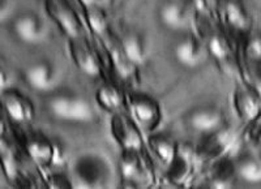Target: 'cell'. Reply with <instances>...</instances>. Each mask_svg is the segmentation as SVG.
I'll return each mask as SVG.
<instances>
[{"mask_svg":"<svg viewBox=\"0 0 261 189\" xmlns=\"http://www.w3.org/2000/svg\"><path fill=\"white\" fill-rule=\"evenodd\" d=\"M119 172L123 180L136 183L144 174V163L137 150H123L119 162Z\"/></svg>","mask_w":261,"mask_h":189,"instance_id":"17","label":"cell"},{"mask_svg":"<svg viewBox=\"0 0 261 189\" xmlns=\"http://www.w3.org/2000/svg\"><path fill=\"white\" fill-rule=\"evenodd\" d=\"M12 12V0H0V22L6 21Z\"/></svg>","mask_w":261,"mask_h":189,"instance_id":"26","label":"cell"},{"mask_svg":"<svg viewBox=\"0 0 261 189\" xmlns=\"http://www.w3.org/2000/svg\"><path fill=\"white\" fill-rule=\"evenodd\" d=\"M72 185L77 188H102L111 179V165L98 153H84L72 162Z\"/></svg>","mask_w":261,"mask_h":189,"instance_id":"1","label":"cell"},{"mask_svg":"<svg viewBox=\"0 0 261 189\" xmlns=\"http://www.w3.org/2000/svg\"><path fill=\"white\" fill-rule=\"evenodd\" d=\"M13 33L21 42L28 44H38L47 37L46 21L34 12H22L13 20Z\"/></svg>","mask_w":261,"mask_h":189,"instance_id":"6","label":"cell"},{"mask_svg":"<svg viewBox=\"0 0 261 189\" xmlns=\"http://www.w3.org/2000/svg\"><path fill=\"white\" fill-rule=\"evenodd\" d=\"M225 115L220 107L214 104H201L190 110L186 115V124L201 134H209L223 127Z\"/></svg>","mask_w":261,"mask_h":189,"instance_id":"5","label":"cell"},{"mask_svg":"<svg viewBox=\"0 0 261 189\" xmlns=\"http://www.w3.org/2000/svg\"><path fill=\"white\" fill-rule=\"evenodd\" d=\"M0 162H2L4 172L7 174V176H9V179L16 176V174H17V166H16V160L13 158L12 150L9 149L4 137L0 139Z\"/></svg>","mask_w":261,"mask_h":189,"instance_id":"22","label":"cell"},{"mask_svg":"<svg viewBox=\"0 0 261 189\" xmlns=\"http://www.w3.org/2000/svg\"><path fill=\"white\" fill-rule=\"evenodd\" d=\"M232 103H234L235 113L244 121H251L258 118L260 114L261 101L260 95L256 92L247 88H239L235 90L234 97H232Z\"/></svg>","mask_w":261,"mask_h":189,"instance_id":"14","label":"cell"},{"mask_svg":"<svg viewBox=\"0 0 261 189\" xmlns=\"http://www.w3.org/2000/svg\"><path fill=\"white\" fill-rule=\"evenodd\" d=\"M25 149L28 155L41 166L54 163L58 154V149L54 142L42 133H30L25 142Z\"/></svg>","mask_w":261,"mask_h":189,"instance_id":"11","label":"cell"},{"mask_svg":"<svg viewBox=\"0 0 261 189\" xmlns=\"http://www.w3.org/2000/svg\"><path fill=\"white\" fill-rule=\"evenodd\" d=\"M2 101H3L7 115L16 124H27L34 116L33 103L22 93L17 90H13V89L4 90Z\"/></svg>","mask_w":261,"mask_h":189,"instance_id":"9","label":"cell"},{"mask_svg":"<svg viewBox=\"0 0 261 189\" xmlns=\"http://www.w3.org/2000/svg\"><path fill=\"white\" fill-rule=\"evenodd\" d=\"M225 17L227 24L237 30H244L248 26L247 12L235 0H228L225 4Z\"/></svg>","mask_w":261,"mask_h":189,"instance_id":"21","label":"cell"},{"mask_svg":"<svg viewBox=\"0 0 261 189\" xmlns=\"http://www.w3.org/2000/svg\"><path fill=\"white\" fill-rule=\"evenodd\" d=\"M209 136L208 141L204 144V153L206 155H218L223 153L232 142V132L221 127L216 132L206 134Z\"/></svg>","mask_w":261,"mask_h":189,"instance_id":"20","label":"cell"},{"mask_svg":"<svg viewBox=\"0 0 261 189\" xmlns=\"http://www.w3.org/2000/svg\"><path fill=\"white\" fill-rule=\"evenodd\" d=\"M148 142L151 150L154 151V154L158 157V159L169 167L178 154V144L171 137L163 134V133L153 134V136L149 137Z\"/></svg>","mask_w":261,"mask_h":189,"instance_id":"16","label":"cell"},{"mask_svg":"<svg viewBox=\"0 0 261 189\" xmlns=\"http://www.w3.org/2000/svg\"><path fill=\"white\" fill-rule=\"evenodd\" d=\"M208 50L209 52H211L212 55H213L214 58H217L218 60L226 59L228 55L227 43H226V41L222 38V37L217 36V34H213V36L209 37Z\"/></svg>","mask_w":261,"mask_h":189,"instance_id":"24","label":"cell"},{"mask_svg":"<svg viewBox=\"0 0 261 189\" xmlns=\"http://www.w3.org/2000/svg\"><path fill=\"white\" fill-rule=\"evenodd\" d=\"M260 39H258V37H252L248 41V44H247V53H248V57L252 60H258L260 59Z\"/></svg>","mask_w":261,"mask_h":189,"instance_id":"25","label":"cell"},{"mask_svg":"<svg viewBox=\"0 0 261 189\" xmlns=\"http://www.w3.org/2000/svg\"><path fill=\"white\" fill-rule=\"evenodd\" d=\"M69 52L73 63L77 65L83 73L90 77H98L101 74V65L95 57L94 51L85 43V41L77 38H72L69 43Z\"/></svg>","mask_w":261,"mask_h":189,"instance_id":"10","label":"cell"},{"mask_svg":"<svg viewBox=\"0 0 261 189\" xmlns=\"http://www.w3.org/2000/svg\"><path fill=\"white\" fill-rule=\"evenodd\" d=\"M95 101L109 113H118L124 103V95L116 86L106 84V85L98 88L97 93H95Z\"/></svg>","mask_w":261,"mask_h":189,"instance_id":"19","label":"cell"},{"mask_svg":"<svg viewBox=\"0 0 261 189\" xmlns=\"http://www.w3.org/2000/svg\"><path fill=\"white\" fill-rule=\"evenodd\" d=\"M86 20L97 34H102L107 28V18L98 6H86Z\"/></svg>","mask_w":261,"mask_h":189,"instance_id":"23","label":"cell"},{"mask_svg":"<svg viewBox=\"0 0 261 189\" xmlns=\"http://www.w3.org/2000/svg\"><path fill=\"white\" fill-rule=\"evenodd\" d=\"M161 24L170 30H183L190 25L187 8L176 0H167L158 9Z\"/></svg>","mask_w":261,"mask_h":189,"instance_id":"13","label":"cell"},{"mask_svg":"<svg viewBox=\"0 0 261 189\" xmlns=\"http://www.w3.org/2000/svg\"><path fill=\"white\" fill-rule=\"evenodd\" d=\"M122 48L128 62L143 64L148 57V43L140 33H128L122 39Z\"/></svg>","mask_w":261,"mask_h":189,"instance_id":"15","label":"cell"},{"mask_svg":"<svg viewBox=\"0 0 261 189\" xmlns=\"http://www.w3.org/2000/svg\"><path fill=\"white\" fill-rule=\"evenodd\" d=\"M111 132L123 150L140 151L144 145V140L140 134L134 119L125 118L116 114L111 120Z\"/></svg>","mask_w":261,"mask_h":189,"instance_id":"8","label":"cell"},{"mask_svg":"<svg viewBox=\"0 0 261 189\" xmlns=\"http://www.w3.org/2000/svg\"><path fill=\"white\" fill-rule=\"evenodd\" d=\"M83 3L85 6H99L101 3H103V0H83Z\"/></svg>","mask_w":261,"mask_h":189,"instance_id":"27","label":"cell"},{"mask_svg":"<svg viewBox=\"0 0 261 189\" xmlns=\"http://www.w3.org/2000/svg\"><path fill=\"white\" fill-rule=\"evenodd\" d=\"M46 11L68 38H77L81 36L80 20L65 0H47Z\"/></svg>","mask_w":261,"mask_h":189,"instance_id":"7","label":"cell"},{"mask_svg":"<svg viewBox=\"0 0 261 189\" xmlns=\"http://www.w3.org/2000/svg\"><path fill=\"white\" fill-rule=\"evenodd\" d=\"M125 101L135 123L140 127L151 130L160 124L162 113L160 104L153 98L143 93H132L127 95Z\"/></svg>","mask_w":261,"mask_h":189,"instance_id":"3","label":"cell"},{"mask_svg":"<svg viewBox=\"0 0 261 189\" xmlns=\"http://www.w3.org/2000/svg\"><path fill=\"white\" fill-rule=\"evenodd\" d=\"M62 78V73L57 64L51 60H39L33 63L25 71V81L38 93L53 92Z\"/></svg>","mask_w":261,"mask_h":189,"instance_id":"4","label":"cell"},{"mask_svg":"<svg viewBox=\"0 0 261 189\" xmlns=\"http://www.w3.org/2000/svg\"><path fill=\"white\" fill-rule=\"evenodd\" d=\"M6 134V124H4L3 119L0 118V139H3Z\"/></svg>","mask_w":261,"mask_h":189,"instance_id":"28","label":"cell"},{"mask_svg":"<svg viewBox=\"0 0 261 189\" xmlns=\"http://www.w3.org/2000/svg\"><path fill=\"white\" fill-rule=\"evenodd\" d=\"M174 58L184 67H196L205 58L204 44L192 36L184 37L174 46Z\"/></svg>","mask_w":261,"mask_h":189,"instance_id":"12","label":"cell"},{"mask_svg":"<svg viewBox=\"0 0 261 189\" xmlns=\"http://www.w3.org/2000/svg\"><path fill=\"white\" fill-rule=\"evenodd\" d=\"M235 176L247 184H260L261 163L256 157L247 154L242 155L234 166Z\"/></svg>","mask_w":261,"mask_h":189,"instance_id":"18","label":"cell"},{"mask_svg":"<svg viewBox=\"0 0 261 189\" xmlns=\"http://www.w3.org/2000/svg\"><path fill=\"white\" fill-rule=\"evenodd\" d=\"M47 110L53 118L69 123H89L95 115L92 103L73 93H60L50 97Z\"/></svg>","mask_w":261,"mask_h":189,"instance_id":"2","label":"cell"}]
</instances>
